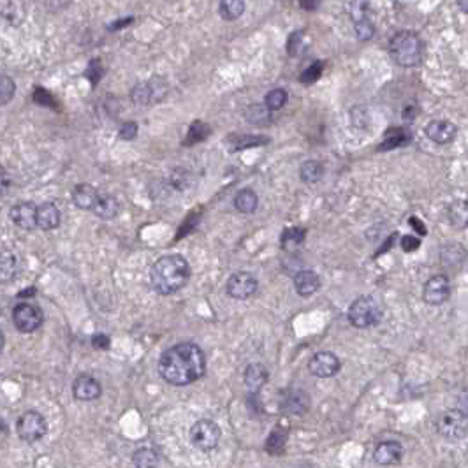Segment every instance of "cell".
<instances>
[{"mask_svg":"<svg viewBox=\"0 0 468 468\" xmlns=\"http://www.w3.org/2000/svg\"><path fill=\"white\" fill-rule=\"evenodd\" d=\"M219 12L226 21H234L245 12V0H220Z\"/></svg>","mask_w":468,"mask_h":468,"instance_id":"cell-32","label":"cell"},{"mask_svg":"<svg viewBox=\"0 0 468 468\" xmlns=\"http://www.w3.org/2000/svg\"><path fill=\"white\" fill-rule=\"evenodd\" d=\"M285 449H287V430H284L282 426H276L269 433V437L266 438L264 451L271 454V456H282Z\"/></svg>","mask_w":468,"mask_h":468,"instance_id":"cell-24","label":"cell"},{"mask_svg":"<svg viewBox=\"0 0 468 468\" xmlns=\"http://www.w3.org/2000/svg\"><path fill=\"white\" fill-rule=\"evenodd\" d=\"M0 15H2V18L8 19L9 25H18V21L15 19V16H21L24 18V8H21V4H19L18 0H9V2H6L4 8L0 9Z\"/></svg>","mask_w":468,"mask_h":468,"instance_id":"cell-38","label":"cell"},{"mask_svg":"<svg viewBox=\"0 0 468 468\" xmlns=\"http://www.w3.org/2000/svg\"><path fill=\"white\" fill-rule=\"evenodd\" d=\"M93 215L100 220H113L120 211V203L115 196L109 194H99L96 204L92 208Z\"/></svg>","mask_w":468,"mask_h":468,"instance_id":"cell-20","label":"cell"},{"mask_svg":"<svg viewBox=\"0 0 468 468\" xmlns=\"http://www.w3.org/2000/svg\"><path fill=\"white\" fill-rule=\"evenodd\" d=\"M424 134L428 139H431L437 145H449L456 139L458 127L449 120H431L424 127Z\"/></svg>","mask_w":468,"mask_h":468,"instance_id":"cell-13","label":"cell"},{"mask_svg":"<svg viewBox=\"0 0 468 468\" xmlns=\"http://www.w3.org/2000/svg\"><path fill=\"white\" fill-rule=\"evenodd\" d=\"M259 206V196L253 192L252 188H243L240 190L236 196H234V208L240 211V213H245L250 215L253 211L258 210Z\"/></svg>","mask_w":468,"mask_h":468,"instance_id":"cell-25","label":"cell"},{"mask_svg":"<svg viewBox=\"0 0 468 468\" xmlns=\"http://www.w3.org/2000/svg\"><path fill=\"white\" fill-rule=\"evenodd\" d=\"M171 185H173L177 190H185L190 185V173H188L187 169H174L173 174H171Z\"/></svg>","mask_w":468,"mask_h":468,"instance_id":"cell-41","label":"cell"},{"mask_svg":"<svg viewBox=\"0 0 468 468\" xmlns=\"http://www.w3.org/2000/svg\"><path fill=\"white\" fill-rule=\"evenodd\" d=\"M451 296V282L445 275H435L424 284L422 289V300L431 307H440Z\"/></svg>","mask_w":468,"mask_h":468,"instance_id":"cell-11","label":"cell"},{"mask_svg":"<svg viewBox=\"0 0 468 468\" xmlns=\"http://www.w3.org/2000/svg\"><path fill=\"white\" fill-rule=\"evenodd\" d=\"M458 6H460L461 11L467 15V12H468V0H458Z\"/></svg>","mask_w":468,"mask_h":468,"instance_id":"cell-54","label":"cell"},{"mask_svg":"<svg viewBox=\"0 0 468 468\" xmlns=\"http://www.w3.org/2000/svg\"><path fill=\"white\" fill-rule=\"evenodd\" d=\"M131 99L138 106H148L154 100H157V87H154V83H150V81L148 83H138L131 90Z\"/></svg>","mask_w":468,"mask_h":468,"instance_id":"cell-26","label":"cell"},{"mask_svg":"<svg viewBox=\"0 0 468 468\" xmlns=\"http://www.w3.org/2000/svg\"><path fill=\"white\" fill-rule=\"evenodd\" d=\"M268 368L261 365V363H250L245 368V373H243V382H245V388L250 393V396L259 395L261 389L266 386V382H268Z\"/></svg>","mask_w":468,"mask_h":468,"instance_id":"cell-16","label":"cell"},{"mask_svg":"<svg viewBox=\"0 0 468 468\" xmlns=\"http://www.w3.org/2000/svg\"><path fill=\"white\" fill-rule=\"evenodd\" d=\"M16 433L24 442L34 444L48 433L46 417L37 411H27L19 415L16 422Z\"/></svg>","mask_w":468,"mask_h":468,"instance_id":"cell-7","label":"cell"},{"mask_svg":"<svg viewBox=\"0 0 468 468\" xmlns=\"http://www.w3.org/2000/svg\"><path fill=\"white\" fill-rule=\"evenodd\" d=\"M4 347H6V334H4V330L0 327V352L4 350Z\"/></svg>","mask_w":468,"mask_h":468,"instance_id":"cell-53","label":"cell"},{"mask_svg":"<svg viewBox=\"0 0 468 468\" xmlns=\"http://www.w3.org/2000/svg\"><path fill=\"white\" fill-rule=\"evenodd\" d=\"M437 431L440 437L449 442H460L467 437L468 417L463 411L451 408L444 412L437 421Z\"/></svg>","mask_w":468,"mask_h":468,"instance_id":"cell-6","label":"cell"},{"mask_svg":"<svg viewBox=\"0 0 468 468\" xmlns=\"http://www.w3.org/2000/svg\"><path fill=\"white\" fill-rule=\"evenodd\" d=\"M190 264L180 253L164 255L150 269V287L161 296H171L181 291L190 280Z\"/></svg>","mask_w":468,"mask_h":468,"instance_id":"cell-2","label":"cell"},{"mask_svg":"<svg viewBox=\"0 0 468 468\" xmlns=\"http://www.w3.org/2000/svg\"><path fill=\"white\" fill-rule=\"evenodd\" d=\"M210 132H211V129L208 123L196 120L192 125L188 127V132L183 139V146H194V145H197V143L204 141V139L210 136Z\"/></svg>","mask_w":468,"mask_h":468,"instance_id":"cell-33","label":"cell"},{"mask_svg":"<svg viewBox=\"0 0 468 468\" xmlns=\"http://www.w3.org/2000/svg\"><path fill=\"white\" fill-rule=\"evenodd\" d=\"M92 347L97 350H108L111 347V340H109L108 334L96 333L92 336Z\"/></svg>","mask_w":468,"mask_h":468,"instance_id":"cell-46","label":"cell"},{"mask_svg":"<svg viewBox=\"0 0 468 468\" xmlns=\"http://www.w3.org/2000/svg\"><path fill=\"white\" fill-rule=\"evenodd\" d=\"M389 55L402 67H415L422 60L424 44L414 32H398L389 41Z\"/></svg>","mask_w":468,"mask_h":468,"instance_id":"cell-3","label":"cell"},{"mask_svg":"<svg viewBox=\"0 0 468 468\" xmlns=\"http://www.w3.org/2000/svg\"><path fill=\"white\" fill-rule=\"evenodd\" d=\"M138 123L136 122H127L123 123L122 127H120V139H123V141H132V139H136V136H138Z\"/></svg>","mask_w":468,"mask_h":468,"instance_id":"cell-44","label":"cell"},{"mask_svg":"<svg viewBox=\"0 0 468 468\" xmlns=\"http://www.w3.org/2000/svg\"><path fill=\"white\" fill-rule=\"evenodd\" d=\"M403 458V447L399 442L396 440H384L379 442L373 449V460L375 463L382 465V467H389V465H398Z\"/></svg>","mask_w":468,"mask_h":468,"instance_id":"cell-15","label":"cell"},{"mask_svg":"<svg viewBox=\"0 0 468 468\" xmlns=\"http://www.w3.org/2000/svg\"><path fill=\"white\" fill-rule=\"evenodd\" d=\"M8 422H6L4 421V419H2V417H0V435H6V433H8Z\"/></svg>","mask_w":468,"mask_h":468,"instance_id":"cell-52","label":"cell"},{"mask_svg":"<svg viewBox=\"0 0 468 468\" xmlns=\"http://www.w3.org/2000/svg\"><path fill=\"white\" fill-rule=\"evenodd\" d=\"M342 368V361L334 352L330 350H321L315 352L308 361V370L312 375L318 377V379H330L334 377Z\"/></svg>","mask_w":468,"mask_h":468,"instance_id":"cell-10","label":"cell"},{"mask_svg":"<svg viewBox=\"0 0 468 468\" xmlns=\"http://www.w3.org/2000/svg\"><path fill=\"white\" fill-rule=\"evenodd\" d=\"M303 30H296L289 35L287 39V53L291 57H296V55L301 51V41H303Z\"/></svg>","mask_w":468,"mask_h":468,"instance_id":"cell-43","label":"cell"},{"mask_svg":"<svg viewBox=\"0 0 468 468\" xmlns=\"http://www.w3.org/2000/svg\"><path fill=\"white\" fill-rule=\"evenodd\" d=\"M354 34H356V37L359 39V41L363 42L370 41V39L375 35V24L372 21V18L354 24Z\"/></svg>","mask_w":468,"mask_h":468,"instance_id":"cell-39","label":"cell"},{"mask_svg":"<svg viewBox=\"0 0 468 468\" xmlns=\"http://www.w3.org/2000/svg\"><path fill=\"white\" fill-rule=\"evenodd\" d=\"M382 307L373 296H359L357 300L352 301L347 312V318L357 330H366L373 327L382 321Z\"/></svg>","mask_w":468,"mask_h":468,"instance_id":"cell-4","label":"cell"},{"mask_svg":"<svg viewBox=\"0 0 468 468\" xmlns=\"http://www.w3.org/2000/svg\"><path fill=\"white\" fill-rule=\"evenodd\" d=\"M292 282H294L296 292H298V296H301V298H308V296L315 294V292L321 289V276L315 271H312V269L300 268L294 273Z\"/></svg>","mask_w":468,"mask_h":468,"instance_id":"cell-18","label":"cell"},{"mask_svg":"<svg viewBox=\"0 0 468 468\" xmlns=\"http://www.w3.org/2000/svg\"><path fill=\"white\" fill-rule=\"evenodd\" d=\"M35 211H37V206L32 201H21L11 208L9 219L19 229L32 231L35 227Z\"/></svg>","mask_w":468,"mask_h":468,"instance_id":"cell-17","label":"cell"},{"mask_svg":"<svg viewBox=\"0 0 468 468\" xmlns=\"http://www.w3.org/2000/svg\"><path fill=\"white\" fill-rule=\"evenodd\" d=\"M97 197H99V192H97V188L90 183H80L76 185L73 190V203L74 206L80 208V210H92Z\"/></svg>","mask_w":468,"mask_h":468,"instance_id":"cell-21","label":"cell"},{"mask_svg":"<svg viewBox=\"0 0 468 468\" xmlns=\"http://www.w3.org/2000/svg\"><path fill=\"white\" fill-rule=\"evenodd\" d=\"M84 76L89 78L92 84L99 83V80L102 78V67H100V62L99 60L90 62V66H89V69H87V73H84Z\"/></svg>","mask_w":468,"mask_h":468,"instance_id":"cell-45","label":"cell"},{"mask_svg":"<svg viewBox=\"0 0 468 468\" xmlns=\"http://www.w3.org/2000/svg\"><path fill=\"white\" fill-rule=\"evenodd\" d=\"M9 187H11V178H9L8 169L0 164V194H4Z\"/></svg>","mask_w":468,"mask_h":468,"instance_id":"cell-48","label":"cell"},{"mask_svg":"<svg viewBox=\"0 0 468 468\" xmlns=\"http://www.w3.org/2000/svg\"><path fill=\"white\" fill-rule=\"evenodd\" d=\"M132 463L138 468H150V467H159L161 465V456L155 449L150 447H141V449L136 451L132 454Z\"/></svg>","mask_w":468,"mask_h":468,"instance_id":"cell-31","label":"cell"},{"mask_svg":"<svg viewBox=\"0 0 468 468\" xmlns=\"http://www.w3.org/2000/svg\"><path fill=\"white\" fill-rule=\"evenodd\" d=\"M259 289V280L250 271H238L229 276L227 280V296L233 300H249Z\"/></svg>","mask_w":468,"mask_h":468,"instance_id":"cell-9","label":"cell"},{"mask_svg":"<svg viewBox=\"0 0 468 468\" xmlns=\"http://www.w3.org/2000/svg\"><path fill=\"white\" fill-rule=\"evenodd\" d=\"M399 245H402V249L405 250V252H414V250H417L419 245H421V240L414 238L412 234H407V236H403V238L399 240Z\"/></svg>","mask_w":468,"mask_h":468,"instance_id":"cell-47","label":"cell"},{"mask_svg":"<svg viewBox=\"0 0 468 468\" xmlns=\"http://www.w3.org/2000/svg\"><path fill=\"white\" fill-rule=\"evenodd\" d=\"M310 408V396L303 389H287L280 402V411L285 414L303 415Z\"/></svg>","mask_w":468,"mask_h":468,"instance_id":"cell-14","label":"cell"},{"mask_svg":"<svg viewBox=\"0 0 468 468\" xmlns=\"http://www.w3.org/2000/svg\"><path fill=\"white\" fill-rule=\"evenodd\" d=\"M300 177L305 183H317L321 181V178L324 177V165L323 162L314 161H305L300 168Z\"/></svg>","mask_w":468,"mask_h":468,"instance_id":"cell-30","label":"cell"},{"mask_svg":"<svg viewBox=\"0 0 468 468\" xmlns=\"http://www.w3.org/2000/svg\"><path fill=\"white\" fill-rule=\"evenodd\" d=\"M287 92L284 89H273L266 93L264 97V106L269 109V111H278L287 104Z\"/></svg>","mask_w":468,"mask_h":468,"instance_id":"cell-36","label":"cell"},{"mask_svg":"<svg viewBox=\"0 0 468 468\" xmlns=\"http://www.w3.org/2000/svg\"><path fill=\"white\" fill-rule=\"evenodd\" d=\"M35 287H30V289H25V291H21L18 294V298H32V296H35Z\"/></svg>","mask_w":468,"mask_h":468,"instance_id":"cell-51","label":"cell"},{"mask_svg":"<svg viewBox=\"0 0 468 468\" xmlns=\"http://www.w3.org/2000/svg\"><path fill=\"white\" fill-rule=\"evenodd\" d=\"M16 93V83L12 81V78L6 76V74H0V106H6L12 100Z\"/></svg>","mask_w":468,"mask_h":468,"instance_id":"cell-37","label":"cell"},{"mask_svg":"<svg viewBox=\"0 0 468 468\" xmlns=\"http://www.w3.org/2000/svg\"><path fill=\"white\" fill-rule=\"evenodd\" d=\"M411 132L407 129H399V127H391L388 132H386L384 139L379 145L377 150L379 152H389L399 148V146H405L411 143Z\"/></svg>","mask_w":468,"mask_h":468,"instance_id":"cell-22","label":"cell"},{"mask_svg":"<svg viewBox=\"0 0 468 468\" xmlns=\"http://www.w3.org/2000/svg\"><path fill=\"white\" fill-rule=\"evenodd\" d=\"M227 143H229V150L240 152L245 150V148H255V146L268 145L269 138L253 134H233L227 138Z\"/></svg>","mask_w":468,"mask_h":468,"instance_id":"cell-23","label":"cell"},{"mask_svg":"<svg viewBox=\"0 0 468 468\" xmlns=\"http://www.w3.org/2000/svg\"><path fill=\"white\" fill-rule=\"evenodd\" d=\"M305 236H307V231L303 227H289V229H284V233L280 236L282 249L287 250V252H296V250L303 245Z\"/></svg>","mask_w":468,"mask_h":468,"instance_id":"cell-28","label":"cell"},{"mask_svg":"<svg viewBox=\"0 0 468 468\" xmlns=\"http://www.w3.org/2000/svg\"><path fill=\"white\" fill-rule=\"evenodd\" d=\"M18 269V259L11 252H0V282H9L15 278Z\"/></svg>","mask_w":468,"mask_h":468,"instance_id":"cell-34","label":"cell"},{"mask_svg":"<svg viewBox=\"0 0 468 468\" xmlns=\"http://www.w3.org/2000/svg\"><path fill=\"white\" fill-rule=\"evenodd\" d=\"M220 426L211 419H199L188 430V440L199 451H213L220 442Z\"/></svg>","mask_w":468,"mask_h":468,"instance_id":"cell-5","label":"cell"},{"mask_svg":"<svg viewBox=\"0 0 468 468\" xmlns=\"http://www.w3.org/2000/svg\"><path fill=\"white\" fill-rule=\"evenodd\" d=\"M32 99H34V102L39 104V106H50V108H57V106H55L53 96H51L46 89H41V87H37V89L34 90Z\"/></svg>","mask_w":468,"mask_h":468,"instance_id":"cell-42","label":"cell"},{"mask_svg":"<svg viewBox=\"0 0 468 468\" xmlns=\"http://www.w3.org/2000/svg\"><path fill=\"white\" fill-rule=\"evenodd\" d=\"M60 210L55 203H42L35 211V227L42 231H53L60 226Z\"/></svg>","mask_w":468,"mask_h":468,"instance_id":"cell-19","label":"cell"},{"mask_svg":"<svg viewBox=\"0 0 468 468\" xmlns=\"http://www.w3.org/2000/svg\"><path fill=\"white\" fill-rule=\"evenodd\" d=\"M12 323L19 333L28 334L37 331L44 323V314L34 303H18L12 308Z\"/></svg>","mask_w":468,"mask_h":468,"instance_id":"cell-8","label":"cell"},{"mask_svg":"<svg viewBox=\"0 0 468 468\" xmlns=\"http://www.w3.org/2000/svg\"><path fill=\"white\" fill-rule=\"evenodd\" d=\"M447 219H449L451 226H454L456 229H465L468 222L467 201L458 199L454 201V203H451L449 208H447Z\"/></svg>","mask_w":468,"mask_h":468,"instance_id":"cell-27","label":"cell"},{"mask_svg":"<svg viewBox=\"0 0 468 468\" xmlns=\"http://www.w3.org/2000/svg\"><path fill=\"white\" fill-rule=\"evenodd\" d=\"M102 395V388H100V382L97 379H93L92 375H78L73 382V396L78 402H93V399H99Z\"/></svg>","mask_w":468,"mask_h":468,"instance_id":"cell-12","label":"cell"},{"mask_svg":"<svg viewBox=\"0 0 468 468\" xmlns=\"http://www.w3.org/2000/svg\"><path fill=\"white\" fill-rule=\"evenodd\" d=\"M347 11H349V18L352 19V24H357V21L370 18L372 6H370L368 0H350L349 6H347Z\"/></svg>","mask_w":468,"mask_h":468,"instance_id":"cell-35","label":"cell"},{"mask_svg":"<svg viewBox=\"0 0 468 468\" xmlns=\"http://www.w3.org/2000/svg\"><path fill=\"white\" fill-rule=\"evenodd\" d=\"M323 0H300V8L305 11H315L321 6Z\"/></svg>","mask_w":468,"mask_h":468,"instance_id":"cell-49","label":"cell"},{"mask_svg":"<svg viewBox=\"0 0 468 468\" xmlns=\"http://www.w3.org/2000/svg\"><path fill=\"white\" fill-rule=\"evenodd\" d=\"M323 71H324V64H323V62H314L312 66H308L307 69H305L303 73H301L300 81H301V83H305V84L315 83V81H317L318 78H321Z\"/></svg>","mask_w":468,"mask_h":468,"instance_id":"cell-40","label":"cell"},{"mask_svg":"<svg viewBox=\"0 0 468 468\" xmlns=\"http://www.w3.org/2000/svg\"><path fill=\"white\" fill-rule=\"evenodd\" d=\"M245 118L252 125L264 127L271 123V111L266 108L264 104H250L249 108L245 109Z\"/></svg>","mask_w":468,"mask_h":468,"instance_id":"cell-29","label":"cell"},{"mask_svg":"<svg viewBox=\"0 0 468 468\" xmlns=\"http://www.w3.org/2000/svg\"><path fill=\"white\" fill-rule=\"evenodd\" d=\"M157 368L168 384L183 388L197 382L206 373V356L196 343L181 342L161 354Z\"/></svg>","mask_w":468,"mask_h":468,"instance_id":"cell-1","label":"cell"},{"mask_svg":"<svg viewBox=\"0 0 468 468\" xmlns=\"http://www.w3.org/2000/svg\"><path fill=\"white\" fill-rule=\"evenodd\" d=\"M411 226L415 227L419 234H426V227H424V224H422L421 220L417 219V217H412V219H411Z\"/></svg>","mask_w":468,"mask_h":468,"instance_id":"cell-50","label":"cell"}]
</instances>
